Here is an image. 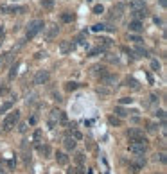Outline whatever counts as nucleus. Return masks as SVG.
I'll return each instance as SVG.
<instances>
[{
  "label": "nucleus",
  "mask_w": 167,
  "mask_h": 174,
  "mask_svg": "<svg viewBox=\"0 0 167 174\" xmlns=\"http://www.w3.org/2000/svg\"><path fill=\"white\" fill-rule=\"evenodd\" d=\"M43 27H45L43 20H33V22L29 23V29H27V32H25V38H27V39H33L38 32H40V31H43Z\"/></svg>",
  "instance_id": "obj_1"
},
{
  "label": "nucleus",
  "mask_w": 167,
  "mask_h": 174,
  "mask_svg": "<svg viewBox=\"0 0 167 174\" xmlns=\"http://www.w3.org/2000/svg\"><path fill=\"white\" fill-rule=\"evenodd\" d=\"M57 122H59V124H67V115H65V111L54 108V110L50 111V117H49V126L54 128Z\"/></svg>",
  "instance_id": "obj_2"
},
{
  "label": "nucleus",
  "mask_w": 167,
  "mask_h": 174,
  "mask_svg": "<svg viewBox=\"0 0 167 174\" xmlns=\"http://www.w3.org/2000/svg\"><path fill=\"white\" fill-rule=\"evenodd\" d=\"M18 120H20V111H11L9 115L4 118V124H2V128L5 129V131H9V129H13L16 124H18Z\"/></svg>",
  "instance_id": "obj_3"
},
{
  "label": "nucleus",
  "mask_w": 167,
  "mask_h": 174,
  "mask_svg": "<svg viewBox=\"0 0 167 174\" xmlns=\"http://www.w3.org/2000/svg\"><path fill=\"white\" fill-rule=\"evenodd\" d=\"M128 149H130V153H133V155H144L148 151V144L146 142H131Z\"/></svg>",
  "instance_id": "obj_4"
},
{
  "label": "nucleus",
  "mask_w": 167,
  "mask_h": 174,
  "mask_svg": "<svg viewBox=\"0 0 167 174\" xmlns=\"http://www.w3.org/2000/svg\"><path fill=\"white\" fill-rule=\"evenodd\" d=\"M128 136H130L131 142H148V140H146V135H144V131H140V129H137V128L128 129Z\"/></svg>",
  "instance_id": "obj_5"
},
{
  "label": "nucleus",
  "mask_w": 167,
  "mask_h": 174,
  "mask_svg": "<svg viewBox=\"0 0 167 174\" xmlns=\"http://www.w3.org/2000/svg\"><path fill=\"white\" fill-rule=\"evenodd\" d=\"M49 79H50V74L47 70H40L36 76H34V84H45Z\"/></svg>",
  "instance_id": "obj_6"
},
{
  "label": "nucleus",
  "mask_w": 167,
  "mask_h": 174,
  "mask_svg": "<svg viewBox=\"0 0 167 174\" xmlns=\"http://www.w3.org/2000/svg\"><path fill=\"white\" fill-rule=\"evenodd\" d=\"M128 27H130L131 32H142V31H144V23H142V20H131Z\"/></svg>",
  "instance_id": "obj_7"
},
{
  "label": "nucleus",
  "mask_w": 167,
  "mask_h": 174,
  "mask_svg": "<svg viewBox=\"0 0 167 174\" xmlns=\"http://www.w3.org/2000/svg\"><path fill=\"white\" fill-rule=\"evenodd\" d=\"M75 49V45L72 41H61V45H59V50L63 52V54H68V52H72Z\"/></svg>",
  "instance_id": "obj_8"
},
{
  "label": "nucleus",
  "mask_w": 167,
  "mask_h": 174,
  "mask_svg": "<svg viewBox=\"0 0 167 174\" xmlns=\"http://www.w3.org/2000/svg\"><path fill=\"white\" fill-rule=\"evenodd\" d=\"M101 83H103V84H108V86H113V84L117 83V76H111V74H104V76L101 77Z\"/></svg>",
  "instance_id": "obj_9"
},
{
  "label": "nucleus",
  "mask_w": 167,
  "mask_h": 174,
  "mask_svg": "<svg viewBox=\"0 0 167 174\" xmlns=\"http://www.w3.org/2000/svg\"><path fill=\"white\" fill-rule=\"evenodd\" d=\"M63 145H65V149H67V151H72V149H75V140L72 138V136H65Z\"/></svg>",
  "instance_id": "obj_10"
},
{
  "label": "nucleus",
  "mask_w": 167,
  "mask_h": 174,
  "mask_svg": "<svg viewBox=\"0 0 167 174\" xmlns=\"http://www.w3.org/2000/svg\"><path fill=\"white\" fill-rule=\"evenodd\" d=\"M57 31H59V27H57V25H50V27L47 29L45 38H47V39H54L56 36H57Z\"/></svg>",
  "instance_id": "obj_11"
},
{
  "label": "nucleus",
  "mask_w": 167,
  "mask_h": 174,
  "mask_svg": "<svg viewBox=\"0 0 167 174\" xmlns=\"http://www.w3.org/2000/svg\"><path fill=\"white\" fill-rule=\"evenodd\" d=\"M131 15H133V18L135 20H142V18L148 16V11H146V7H144V9H133Z\"/></svg>",
  "instance_id": "obj_12"
},
{
  "label": "nucleus",
  "mask_w": 167,
  "mask_h": 174,
  "mask_svg": "<svg viewBox=\"0 0 167 174\" xmlns=\"http://www.w3.org/2000/svg\"><path fill=\"white\" fill-rule=\"evenodd\" d=\"M22 155H23V160H25V162L31 160V151H29V147H27V140L22 142Z\"/></svg>",
  "instance_id": "obj_13"
},
{
  "label": "nucleus",
  "mask_w": 167,
  "mask_h": 174,
  "mask_svg": "<svg viewBox=\"0 0 167 174\" xmlns=\"http://www.w3.org/2000/svg\"><path fill=\"white\" fill-rule=\"evenodd\" d=\"M56 160H57L59 165H68V156L65 153H56Z\"/></svg>",
  "instance_id": "obj_14"
},
{
  "label": "nucleus",
  "mask_w": 167,
  "mask_h": 174,
  "mask_svg": "<svg viewBox=\"0 0 167 174\" xmlns=\"http://www.w3.org/2000/svg\"><path fill=\"white\" fill-rule=\"evenodd\" d=\"M79 86H81V83L70 81V83H67V84H65V90H67V92H74V90H77Z\"/></svg>",
  "instance_id": "obj_15"
},
{
  "label": "nucleus",
  "mask_w": 167,
  "mask_h": 174,
  "mask_svg": "<svg viewBox=\"0 0 167 174\" xmlns=\"http://www.w3.org/2000/svg\"><path fill=\"white\" fill-rule=\"evenodd\" d=\"M41 7L45 11H52L54 9V0H41Z\"/></svg>",
  "instance_id": "obj_16"
},
{
  "label": "nucleus",
  "mask_w": 167,
  "mask_h": 174,
  "mask_svg": "<svg viewBox=\"0 0 167 174\" xmlns=\"http://www.w3.org/2000/svg\"><path fill=\"white\" fill-rule=\"evenodd\" d=\"M126 83H128V86H131V88H135V90H138L140 88V84H138V81L133 77H128L126 79Z\"/></svg>",
  "instance_id": "obj_17"
},
{
  "label": "nucleus",
  "mask_w": 167,
  "mask_h": 174,
  "mask_svg": "<svg viewBox=\"0 0 167 174\" xmlns=\"http://www.w3.org/2000/svg\"><path fill=\"white\" fill-rule=\"evenodd\" d=\"M133 163H135V165H138V167L142 169V167L146 165V158H142L140 155H137V156H135V162H133Z\"/></svg>",
  "instance_id": "obj_18"
},
{
  "label": "nucleus",
  "mask_w": 167,
  "mask_h": 174,
  "mask_svg": "<svg viewBox=\"0 0 167 174\" xmlns=\"http://www.w3.org/2000/svg\"><path fill=\"white\" fill-rule=\"evenodd\" d=\"M131 7H133V9H144L146 5H144L142 0H133V2H131Z\"/></svg>",
  "instance_id": "obj_19"
},
{
  "label": "nucleus",
  "mask_w": 167,
  "mask_h": 174,
  "mask_svg": "<svg viewBox=\"0 0 167 174\" xmlns=\"http://www.w3.org/2000/svg\"><path fill=\"white\" fill-rule=\"evenodd\" d=\"M135 52H137V54H138L140 58H148V50H146L144 47H140V45H138V47L135 49Z\"/></svg>",
  "instance_id": "obj_20"
},
{
  "label": "nucleus",
  "mask_w": 167,
  "mask_h": 174,
  "mask_svg": "<svg viewBox=\"0 0 167 174\" xmlns=\"http://www.w3.org/2000/svg\"><path fill=\"white\" fill-rule=\"evenodd\" d=\"M11 106H13V101H9V102H4V104L0 106V113H5V111H9V110H11Z\"/></svg>",
  "instance_id": "obj_21"
},
{
  "label": "nucleus",
  "mask_w": 167,
  "mask_h": 174,
  "mask_svg": "<svg viewBox=\"0 0 167 174\" xmlns=\"http://www.w3.org/2000/svg\"><path fill=\"white\" fill-rule=\"evenodd\" d=\"M38 149H40V151H41V153H43L45 156H50V153H52L49 145H40V144H38Z\"/></svg>",
  "instance_id": "obj_22"
},
{
  "label": "nucleus",
  "mask_w": 167,
  "mask_h": 174,
  "mask_svg": "<svg viewBox=\"0 0 167 174\" xmlns=\"http://www.w3.org/2000/svg\"><path fill=\"white\" fill-rule=\"evenodd\" d=\"M75 162H77L79 167H83V165H85V155H83V153H77V155H75Z\"/></svg>",
  "instance_id": "obj_23"
},
{
  "label": "nucleus",
  "mask_w": 167,
  "mask_h": 174,
  "mask_svg": "<svg viewBox=\"0 0 167 174\" xmlns=\"http://www.w3.org/2000/svg\"><path fill=\"white\" fill-rule=\"evenodd\" d=\"M70 136H72L74 140H83V133L77 131V129H72V131H70Z\"/></svg>",
  "instance_id": "obj_24"
},
{
  "label": "nucleus",
  "mask_w": 167,
  "mask_h": 174,
  "mask_svg": "<svg viewBox=\"0 0 167 174\" xmlns=\"http://www.w3.org/2000/svg\"><path fill=\"white\" fill-rule=\"evenodd\" d=\"M74 18H75V16L72 15V13H63V15H61V20H63V22H67V23H68V22H72Z\"/></svg>",
  "instance_id": "obj_25"
},
{
  "label": "nucleus",
  "mask_w": 167,
  "mask_h": 174,
  "mask_svg": "<svg viewBox=\"0 0 167 174\" xmlns=\"http://www.w3.org/2000/svg\"><path fill=\"white\" fill-rule=\"evenodd\" d=\"M128 172H130V174H138V172H140V167H138V165H135V163H131L130 167H128Z\"/></svg>",
  "instance_id": "obj_26"
},
{
  "label": "nucleus",
  "mask_w": 167,
  "mask_h": 174,
  "mask_svg": "<svg viewBox=\"0 0 167 174\" xmlns=\"http://www.w3.org/2000/svg\"><path fill=\"white\" fill-rule=\"evenodd\" d=\"M18 67H20V63H15V65L11 67V72H9V79H13L15 76H16V72H18Z\"/></svg>",
  "instance_id": "obj_27"
},
{
  "label": "nucleus",
  "mask_w": 167,
  "mask_h": 174,
  "mask_svg": "<svg viewBox=\"0 0 167 174\" xmlns=\"http://www.w3.org/2000/svg\"><path fill=\"white\" fill-rule=\"evenodd\" d=\"M104 29H106V25H103V23H95V25L92 27V31H93V32H103Z\"/></svg>",
  "instance_id": "obj_28"
},
{
  "label": "nucleus",
  "mask_w": 167,
  "mask_h": 174,
  "mask_svg": "<svg viewBox=\"0 0 167 174\" xmlns=\"http://www.w3.org/2000/svg\"><path fill=\"white\" fill-rule=\"evenodd\" d=\"M108 122H110L111 126H120V124H122L120 118H117V117H108Z\"/></svg>",
  "instance_id": "obj_29"
},
{
  "label": "nucleus",
  "mask_w": 167,
  "mask_h": 174,
  "mask_svg": "<svg viewBox=\"0 0 167 174\" xmlns=\"http://www.w3.org/2000/svg\"><path fill=\"white\" fill-rule=\"evenodd\" d=\"M41 136H43L41 129H36V131H34V136H33V138H34V142H36V144H40V142H41Z\"/></svg>",
  "instance_id": "obj_30"
},
{
  "label": "nucleus",
  "mask_w": 167,
  "mask_h": 174,
  "mask_svg": "<svg viewBox=\"0 0 167 174\" xmlns=\"http://www.w3.org/2000/svg\"><path fill=\"white\" fill-rule=\"evenodd\" d=\"M93 13H95V15H103V13H104V7H103L101 4H99V5H93Z\"/></svg>",
  "instance_id": "obj_31"
},
{
  "label": "nucleus",
  "mask_w": 167,
  "mask_h": 174,
  "mask_svg": "<svg viewBox=\"0 0 167 174\" xmlns=\"http://www.w3.org/2000/svg\"><path fill=\"white\" fill-rule=\"evenodd\" d=\"M148 131H149V133H156V131H158V126L149 122V124H148Z\"/></svg>",
  "instance_id": "obj_32"
},
{
  "label": "nucleus",
  "mask_w": 167,
  "mask_h": 174,
  "mask_svg": "<svg viewBox=\"0 0 167 174\" xmlns=\"http://www.w3.org/2000/svg\"><path fill=\"white\" fill-rule=\"evenodd\" d=\"M99 41H101V45H103V47H110V45H111V39L110 38H101Z\"/></svg>",
  "instance_id": "obj_33"
},
{
  "label": "nucleus",
  "mask_w": 167,
  "mask_h": 174,
  "mask_svg": "<svg viewBox=\"0 0 167 174\" xmlns=\"http://www.w3.org/2000/svg\"><path fill=\"white\" fill-rule=\"evenodd\" d=\"M104 50V47H97V49H93V50H90V56H97V54H101Z\"/></svg>",
  "instance_id": "obj_34"
},
{
  "label": "nucleus",
  "mask_w": 167,
  "mask_h": 174,
  "mask_svg": "<svg viewBox=\"0 0 167 174\" xmlns=\"http://www.w3.org/2000/svg\"><path fill=\"white\" fill-rule=\"evenodd\" d=\"M151 68H153V70H156V72H158V70H160V63H158V61H156V59H153V61H151Z\"/></svg>",
  "instance_id": "obj_35"
},
{
  "label": "nucleus",
  "mask_w": 167,
  "mask_h": 174,
  "mask_svg": "<svg viewBox=\"0 0 167 174\" xmlns=\"http://www.w3.org/2000/svg\"><path fill=\"white\" fill-rule=\"evenodd\" d=\"M5 94H9V86L7 84H2L0 86V95H5Z\"/></svg>",
  "instance_id": "obj_36"
},
{
  "label": "nucleus",
  "mask_w": 167,
  "mask_h": 174,
  "mask_svg": "<svg viewBox=\"0 0 167 174\" xmlns=\"http://www.w3.org/2000/svg\"><path fill=\"white\" fill-rule=\"evenodd\" d=\"M155 160H156V162L160 160L162 163H165V162H167V158H165V155H164V153H160V155H156V156H155Z\"/></svg>",
  "instance_id": "obj_37"
},
{
  "label": "nucleus",
  "mask_w": 167,
  "mask_h": 174,
  "mask_svg": "<svg viewBox=\"0 0 167 174\" xmlns=\"http://www.w3.org/2000/svg\"><path fill=\"white\" fill-rule=\"evenodd\" d=\"M155 115L158 117V118H162V120H165V111H164V110H156Z\"/></svg>",
  "instance_id": "obj_38"
},
{
  "label": "nucleus",
  "mask_w": 167,
  "mask_h": 174,
  "mask_svg": "<svg viewBox=\"0 0 167 174\" xmlns=\"http://www.w3.org/2000/svg\"><path fill=\"white\" fill-rule=\"evenodd\" d=\"M115 113H117V115H120V117H126V115H128V113H126V110H122L120 106H119V108L115 110Z\"/></svg>",
  "instance_id": "obj_39"
},
{
  "label": "nucleus",
  "mask_w": 167,
  "mask_h": 174,
  "mask_svg": "<svg viewBox=\"0 0 167 174\" xmlns=\"http://www.w3.org/2000/svg\"><path fill=\"white\" fill-rule=\"evenodd\" d=\"M131 102H133L131 97H122V99H120V104H131Z\"/></svg>",
  "instance_id": "obj_40"
},
{
  "label": "nucleus",
  "mask_w": 167,
  "mask_h": 174,
  "mask_svg": "<svg viewBox=\"0 0 167 174\" xmlns=\"http://www.w3.org/2000/svg\"><path fill=\"white\" fill-rule=\"evenodd\" d=\"M20 133H25V131H27V124H25V122H23V124H20Z\"/></svg>",
  "instance_id": "obj_41"
},
{
  "label": "nucleus",
  "mask_w": 167,
  "mask_h": 174,
  "mask_svg": "<svg viewBox=\"0 0 167 174\" xmlns=\"http://www.w3.org/2000/svg\"><path fill=\"white\" fill-rule=\"evenodd\" d=\"M131 41H135V43H138V45L142 43V39L138 38V36H131Z\"/></svg>",
  "instance_id": "obj_42"
},
{
  "label": "nucleus",
  "mask_w": 167,
  "mask_h": 174,
  "mask_svg": "<svg viewBox=\"0 0 167 174\" xmlns=\"http://www.w3.org/2000/svg\"><path fill=\"white\" fill-rule=\"evenodd\" d=\"M156 101H158V97H156V95H151V97H149V102H151V104H155Z\"/></svg>",
  "instance_id": "obj_43"
},
{
  "label": "nucleus",
  "mask_w": 167,
  "mask_h": 174,
  "mask_svg": "<svg viewBox=\"0 0 167 174\" xmlns=\"http://www.w3.org/2000/svg\"><path fill=\"white\" fill-rule=\"evenodd\" d=\"M67 174H77V169H75V167H70V169L67 171Z\"/></svg>",
  "instance_id": "obj_44"
},
{
  "label": "nucleus",
  "mask_w": 167,
  "mask_h": 174,
  "mask_svg": "<svg viewBox=\"0 0 167 174\" xmlns=\"http://www.w3.org/2000/svg\"><path fill=\"white\" fill-rule=\"evenodd\" d=\"M36 120H38V117H36V115H33L31 118H29V124H36Z\"/></svg>",
  "instance_id": "obj_45"
},
{
  "label": "nucleus",
  "mask_w": 167,
  "mask_h": 174,
  "mask_svg": "<svg viewBox=\"0 0 167 174\" xmlns=\"http://www.w3.org/2000/svg\"><path fill=\"white\" fill-rule=\"evenodd\" d=\"M4 63H5V54H2V56H0V67H2Z\"/></svg>",
  "instance_id": "obj_46"
},
{
  "label": "nucleus",
  "mask_w": 167,
  "mask_h": 174,
  "mask_svg": "<svg viewBox=\"0 0 167 174\" xmlns=\"http://www.w3.org/2000/svg\"><path fill=\"white\" fill-rule=\"evenodd\" d=\"M7 165H9V167H11V169H15V165H16V163H15V162H13V160H11V162H7Z\"/></svg>",
  "instance_id": "obj_47"
},
{
  "label": "nucleus",
  "mask_w": 167,
  "mask_h": 174,
  "mask_svg": "<svg viewBox=\"0 0 167 174\" xmlns=\"http://www.w3.org/2000/svg\"><path fill=\"white\" fill-rule=\"evenodd\" d=\"M160 5H162V7H165V5H167V0H160Z\"/></svg>",
  "instance_id": "obj_48"
},
{
  "label": "nucleus",
  "mask_w": 167,
  "mask_h": 174,
  "mask_svg": "<svg viewBox=\"0 0 167 174\" xmlns=\"http://www.w3.org/2000/svg\"><path fill=\"white\" fill-rule=\"evenodd\" d=\"M2 34H4V27H0V36H2Z\"/></svg>",
  "instance_id": "obj_49"
},
{
  "label": "nucleus",
  "mask_w": 167,
  "mask_h": 174,
  "mask_svg": "<svg viewBox=\"0 0 167 174\" xmlns=\"http://www.w3.org/2000/svg\"><path fill=\"white\" fill-rule=\"evenodd\" d=\"M0 174H5V172H0Z\"/></svg>",
  "instance_id": "obj_50"
},
{
  "label": "nucleus",
  "mask_w": 167,
  "mask_h": 174,
  "mask_svg": "<svg viewBox=\"0 0 167 174\" xmlns=\"http://www.w3.org/2000/svg\"><path fill=\"white\" fill-rule=\"evenodd\" d=\"M13 2H16V0H13Z\"/></svg>",
  "instance_id": "obj_51"
}]
</instances>
